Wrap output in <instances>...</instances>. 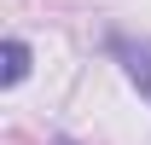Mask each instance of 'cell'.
I'll list each match as a JSON object with an SVG mask.
<instances>
[{"label": "cell", "instance_id": "cell-1", "mask_svg": "<svg viewBox=\"0 0 151 145\" xmlns=\"http://www.w3.org/2000/svg\"><path fill=\"white\" fill-rule=\"evenodd\" d=\"M105 52L122 64V75H128L134 87L151 99V41H139V35H122V29H111L105 35Z\"/></svg>", "mask_w": 151, "mask_h": 145}, {"label": "cell", "instance_id": "cell-3", "mask_svg": "<svg viewBox=\"0 0 151 145\" xmlns=\"http://www.w3.org/2000/svg\"><path fill=\"white\" fill-rule=\"evenodd\" d=\"M52 145H76V139H52Z\"/></svg>", "mask_w": 151, "mask_h": 145}, {"label": "cell", "instance_id": "cell-2", "mask_svg": "<svg viewBox=\"0 0 151 145\" xmlns=\"http://www.w3.org/2000/svg\"><path fill=\"white\" fill-rule=\"evenodd\" d=\"M23 75H29V47H23L18 35H12L6 47H0V81H6V87H18Z\"/></svg>", "mask_w": 151, "mask_h": 145}]
</instances>
